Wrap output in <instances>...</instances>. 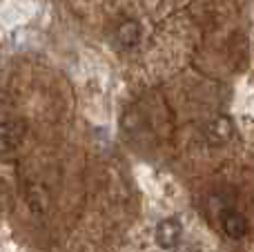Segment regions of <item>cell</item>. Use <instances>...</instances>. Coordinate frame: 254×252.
<instances>
[{"label":"cell","instance_id":"obj_1","mask_svg":"<svg viewBox=\"0 0 254 252\" xmlns=\"http://www.w3.org/2000/svg\"><path fill=\"white\" fill-rule=\"evenodd\" d=\"M181 237H183V226H181L179 219L170 217V219H165V221L158 223L156 241H158V246H161L163 250L176 248V246H179V241H181Z\"/></svg>","mask_w":254,"mask_h":252},{"label":"cell","instance_id":"obj_2","mask_svg":"<svg viewBox=\"0 0 254 252\" xmlns=\"http://www.w3.org/2000/svg\"><path fill=\"white\" fill-rule=\"evenodd\" d=\"M221 228H223V232L230 237V239H243V237L248 235L250 223H248V219L243 217L241 212L228 210V212L221 217Z\"/></svg>","mask_w":254,"mask_h":252},{"label":"cell","instance_id":"obj_3","mask_svg":"<svg viewBox=\"0 0 254 252\" xmlns=\"http://www.w3.org/2000/svg\"><path fill=\"white\" fill-rule=\"evenodd\" d=\"M25 136V125L20 121H4L0 123V152H9L16 147Z\"/></svg>","mask_w":254,"mask_h":252},{"label":"cell","instance_id":"obj_4","mask_svg":"<svg viewBox=\"0 0 254 252\" xmlns=\"http://www.w3.org/2000/svg\"><path fill=\"white\" fill-rule=\"evenodd\" d=\"M234 134V125L230 119H225V116H219V119L210 121L205 127V138L210 143H214V145H221V143H228L230 138H232Z\"/></svg>","mask_w":254,"mask_h":252},{"label":"cell","instance_id":"obj_5","mask_svg":"<svg viewBox=\"0 0 254 252\" xmlns=\"http://www.w3.org/2000/svg\"><path fill=\"white\" fill-rule=\"evenodd\" d=\"M116 40L127 49L136 47L140 40V25L136 20H125L123 25L119 27V31H116Z\"/></svg>","mask_w":254,"mask_h":252}]
</instances>
